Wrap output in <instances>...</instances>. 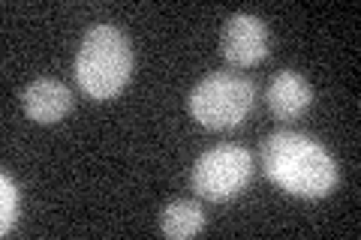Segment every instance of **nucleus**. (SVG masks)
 Here are the masks:
<instances>
[{
  "instance_id": "1",
  "label": "nucleus",
  "mask_w": 361,
  "mask_h": 240,
  "mask_svg": "<svg viewBox=\"0 0 361 240\" xmlns=\"http://www.w3.org/2000/svg\"><path fill=\"white\" fill-rule=\"evenodd\" d=\"M259 165L271 184L295 198H325L341 180L334 156L316 139L292 130L268 135L259 151Z\"/></svg>"
},
{
  "instance_id": "2",
  "label": "nucleus",
  "mask_w": 361,
  "mask_h": 240,
  "mask_svg": "<svg viewBox=\"0 0 361 240\" xmlns=\"http://www.w3.org/2000/svg\"><path fill=\"white\" fill-rule=\"evenodd\" d=\"M133 78V45L115 25H97L85 33L75 54V82L85 96L115 99Z\"/></svg>"
},
{
  "instance_id": "3",
  "label": "nucleus",
  "mask_w": 361,
  "mask_h": 240,
  "mask_svg": "<svg viewBox=\"0 0 361 240\" xmlns=\"http://www.w3.org/2000/svg\"><path fill=\"white\" fill-rule=\"evenodd\" d=\"M256 102V87L244 75L211 72L190 90L187 108L193 120L205 130H232L250 114Z\"/></svg>"
},
{
  "instance_id": "4",
  "label": "nucleus",
  "mask_w": 361,
  "mask_h": 240,
  "mask_svg": "<svg viewBox=\"0 0 361 240\" xmlns=\"http://www.w3.org/2000/svg\"><path fill=\"white\" fill-rule=\"evenodd\" d=\"M253 180V153L244 144H217L205 151L190 175L193 192L205 201H232Z\"/></svg>"
},
{
  "instance_id": "5",
  "label": "nucleus",
  "mask_w": 361,
  "mask_h": 240,
  "mask_svg": "<svg viewBox=\"0 0 361 240\" xmlns=\"http://www.w3.org/2000/svg\"><path fill=\"white\" fill-rule=\"evenodd\" d=\"M268 27L265 21L253 13H235L229 15L220 37V54L232 66H253L268 54Z\"/></svg>"
},
{
  "instance_id": "6",
  "label": "nucleus",
  "mask_w": 361,
  "mask_h": 240,
  "mask_svg": "<svg viewBox=\"0 0 361 240\" xmlns=\"http://www.w3.org/2000/svg\"><path fill=\"white\" fill-rule=\"evenodd\" d=\"M21 106H25V114L30 120L58 123L61 118H66V111L73 108V94L58 78H37V82H30L25 87Z\"/></svg>"
},
{
  "instance_id": "7",
  "label": "nucleus",
  "mask_w": 361,
  "mask_h": 240,
  "mask_svg": "<svg viewBox=\"0 0 361 240\" xmlns=\"http://www.w3.org/2000/svg\"><path fill=\"white\" fill-rule=\"evenodd\" d=\"M265 99H268V108L277 120H295L310 108L313 90H310L307 78H304L301 72L283 70V72H277L274 78H271Z\"/></svg>"
},
{
  "instance_id": "8",
  "label": "nucleus",
  "mask_w": 361,
  "mask_h": 240,
  "mask_svg": "<svg viewBox=\"0 0 361 240\" xmlns=\"http://www.w3.org/2000/svg\"><path fill=\"white\" fill-rule=\"evenodd\" d=\"M205 210L199 208V201H190V198H175L169 201L163 213H160V232L166 237H175V240H184V237H193L205 228Z\"/></svg>"
},
{
  "instance_id": "9",
  "label": "nucleus",
  "mask_w": 361,
  "mask_h": 240,
  "mask_svg": "<svg viewBox=\"0 0 361 240\" xmlns=\"http://www.w3.org/2000/svg\"><path fill=\"white\" fill-rule=\"evenodd\" d=\"M16 222H18V187L4 171L0 175V234H9Z\"/></svg>"
}]
</instances>
